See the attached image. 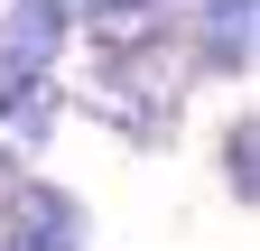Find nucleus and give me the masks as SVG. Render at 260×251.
I'll return each mask as SVG.
<instances>
[{
  "instance_id": "f03ea898",
  "label": "nucleus",
  "mask_w": 260,
  "mask_h": 251,
  "mask_svg": "<svg viewBox=\"0 0 260 251\" xmlns=\"http://www.w3.org/2000/svg\"><path fill=\"white\" fill-rule=\"evenodd\" d=\"M0 242H10V251H84V205L56 196V186H19Z\"/></svg>"
},
{
  "instance_id": "20e7f679",
  "label": "nucleus",
  "mask_w": 260,
  "mask_h": 251,
  "mask_svg": "<svg viewBox=\"0 0 260 251\" xmlns=\"http://www.w3.org/2000/svg\"><path fill=\"white\" fill-rule=\"evenodd\" d=\"M56 38H65V10H47V0H19V10H10V38H0L10 75H47Z\"/></svg>"
},
{
  "instance_id": "6e6552de",
  "label": "nucleus",
  "mask_w": 260,
  "mask_h": 251,
  "mask_svg": "<svg viewBox=\"0 0 260 251\" xmlns=\"http://www.w3.org/2000/svg\"><path fill=\"white\" fill-rule=\"evenodd\" d=\"M0 251H10V242H0Z\"/></svg>"
},
{
  "instance_id": "7ed1b4c3",
  "label": "nucleus",
  "mask_w": 260,
  "mask_h": 251,
  "mask_svg": "<svg viewBox=\"0 0 260 251\" xmlns=\"http://www.w3.org/2000/svg\"><path fill=\"white\" fill-rule=\"evenodd\" d=\"M47 121H56V84H47V75H10V93H0V168L38 159Z\"/></svg>"
},
{
  "instance_id": "f257e3e1",
  "label": "nucleus",
  "mask_w": 260,
  "mask_h": 251,
  "mask_svg": "<svg viewBox=\"0 0 260 251\" xmlns=\"http://www.w3.org/2000/svg\"><path fill=\"white\" fill-rule=\"evenodd\" d=\"M93 112H112L121 131H140V140H158V131H168L177 84H168V56H158V38H130V47H112L103 66H93Z\"/></svg>"
},
{
  "instance_id": "39448f33",
  "label": "nucleus",
  "mask_w": 260,
  "mask_h": 251,
  "mask_svg": "<svg viewBox=\"0 0 260 251\" xmlns=\"http://www.w3.org/2000/svg\"><path fill=\"white\" fill-rule=\"evenodd\" d=\"M205 66H251V0H195Z\"/></svg>"
},
{
  "instance_id": "423d86ee",
  "label": "nucleus",
  "mask_w": 260,
  "mask_h": 251,
  "mask_svg": "<svg viewBox=\"0 0 260 251\" xmlns=\"http://www.w3.org/2000/svg\"><path fill=\"white\" fill-rule=\"evenodd\" d=\"M251 149H260V131H251V121H233V140H223V177H233V196H251Z\"/></svg>"
},
{
  "instance_id": "0eeeda50",
  "label": "nucleus",
  "mask_w": 260,
  "mask_h": 251,
  "mask_svg": "<svg viewBox=\"0 0 260 251\" xmlns=\"http://www.w3.org/2000/svg\"><path fill=\"white\" fill-rule=\"evenodd\" d=\"M47 10H93V0H47Z\"/></svg>"
}]
</instances>
